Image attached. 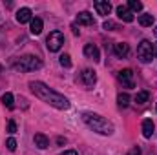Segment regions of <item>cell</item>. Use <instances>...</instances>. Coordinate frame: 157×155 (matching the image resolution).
<instances>
[{
    "label": "cell",
    "mask_w": 157,
    "mask_h": 155,
    "mask_svg": "<svg viewBox=\"0 0 157 155\" xmlns=\"http://www.w3.org/2000/svg\"><path fill=\"white\" fill-rule=\"evenodd\" d=\"M117 78L124 88H133V86H135V82H133V71H132V70H122V71H119Z\"/></svg>",
    "instance_id": "6"
},
{
    "label": "cell",
    "mask_w": 157,
    "mask_h": 155,
    "mask_svg": "<svg viewBox=\"0 0 157 155\" xmlns=\"http://www.w3.org/2000/svg\"><path fill=\"white\" fill-rule=\"evenodd\" d=\"M84 55H86L88 59L95 60V62L101 60V53H99V47H97L95 44H86V46H84Z\"/></svg>",
    "instance_id": "8"
},
{
    "label": "cell",
    "mask_w": 157,
    "mask_h": 155,
    "mask_svg": "<svg viewBox=\"0 0 157 155\" xmlns=\"http://www.w3.org/2000/svg\"><path fill=\"white\" fill-rule=\"evenodd\" d=\"M46 46L51 53H57L62 46H64V35L60 31H51L46 39Z\"/></svg>",
    "instance_id": "5"
},
{
    "label": "cell",
    "mask_w": 157,
    "mask_h": 155,
    "mask_svg": "<svg viewBox=\"0 0 157 155\" xmlns=\"http://www.w3.org/2000/svg\"><path fill=\"white\" fill-rule=\"evenodd\" d=\"M2 102H4V106H7V108H13V102H15V99H13V95H11V93H4V95H2Z\"/></svg>",
    "instance_id": "22"
},
{
    "label": "cell",
    "mask_w": 157,
    "mask_h": 155,
    "mask_svg": "<svg viewBox=\"0 0 157 155\" xmlns=\"http://www.w3.org/2000/svg\"><path fill=\"white\" fill-rule=\"evenodd\" d=\"M104 29L106 31H113V29H117V26H115V22L108 20V22H104Z\"/></svg>",
    "instance_id": "24"
},
{
    "label": "cell",
    "mask_w": 157,
    "mask_h": 155,
    "mask_svg": "<svg viewBox=\"0 0 157 155\" xmlns=\"http://www.w3.org/2000/svg\"><path fill=\"white\" fill-rule=\"evenodd\" d=\"M82 120L86 122L88 128H91L93 131L101 133V135H112L113 133V124L110 120H106L102 115H97V113H84Z\"/></svg>",
    "instance_id": "2"
},
{
    "label": "cell",
    "mask_w": 157,
    "mask_h": 155,
    "mask_svg": "<svg viewBox=\"0 0 157 155\" xmlns=\"http://www.w3.org/2000/svg\"><path fill=\"white\" fill-rule=\"evenodd\" d=\"M117 17L122 22H133V13L128 9V6H117Z\"/></svg>",
    "instance_id": "10"
},
{
    "label": "cell",
    "mask_w": 157,
    "mask_h": 155,
    "mask_svg": "<svg viewBox=\"0 0 157 155\" xmlns=\"http://www.w3.org/2000/svg\"><path fill=\"white\" fill-rule=\"evenodd\" d=\"M7 131H9V133H15V131H17V124H15V120H9V122H7Z\"/></svg>",
    "instance_id": "25"
},
{
    "label": "cell",
    "mask_w": 157,
    "mask_h": 155,
    "mask_svg": "<svg viewBox=\"0 0 157 155\" xmlns=\"http://www.w3.org/2000/svg\"><path fill=\"white\" fill-rule=\"evenodd\" d=\"M148 99H150V93H148V91H139V93L135 95V102H137V104H144Z\"/></svg>",
    "instance_id": "20"
},
{
    "label": "cell",
    "mask_w": 157,
    "mask_h": 155,
    "mask_svg": "<svg viewBox=\"0 0 157 155\" xmlns=\"http://www.w3.org/2000/svg\"><path fill=\"white\" fill-rule=\"evenodd\" d=\"M139 24H141L143 28L152 26V24H154V17H152V15H139Z\"/></svg>",
    "instance_id": "19"
},
{
    "label": "cell",
    "mask_w": 157,
    "mask_h": 155,
    "mask_svg": "<svg viewBox=\"0 0 157 155\" xmlns=\"http://www.w3.org/2000/svg\"><path fill=\"white\" fill-rule=\"evenodd\" d=\"M117 104H119V108H128V104H130V95H128V93H119Z\"/></svg>",
    "instance_id": "17"
},
{
    "label": "cell",
    "mask_w": 157,
    "mask_h": 155,
    "mask_svg": "<svg viewBox=\"0 0 157 155\" xmlns=\"http://www.w3.org/2000/svg\"><path fill=\"white\" fill-rule=\"evenodd\" d=\"M33 141H35V146H37L39 150H46V148L49 146V139H48L44 133H35Z\"/></svg>",
    "instance_id": "13"
},
{
    "label": "cell",
    "mask_w": 157,
    "mask_h": 155,
    "mask_svg": "<svg viewBox=\"0 0 157 155\" xmlns=\"http://www.w3.org/2000/svg\"><path fill=\"white\" fill-rule=\"evenodd\" d=\"M137 57H139V60H141L143 64L152 62V59H154V44H152L150 40H143V42L137 46Z\"/></svg>",
    "instance_id": "4"
},
{
    "label": "cell",
    "mask_w": 157,
    "mask_h": 155,
    "mask_svg": "<svg viewBox=\"0 0 157 155\" xmlns=\"http://www.w3.org/2000/svg\"><path fill=\"white\" fill-rule=\"evenodd\" d=\"M128 155H141V148H139V146H133V148L128 152Z\"/></svg>",
    "instance_id": "26"
},
{
    "label": "cell",
    "mask_w": 157,
    "mask_h": 155,
    "mask_svg": "<svg viewBox=\"0 0 157 155\" xmlns=\"http://www.w3.org/2000/svg\"><path fill=\"white\" fill-rule=\"evenodd\" d=\"M42 28H44V24H42V20H40L39 17L31 18V22H29V31H31L33 35H40V33H42Z\"/></svg>",
    "instance_id": "15"
},
{
    "label": "cell",
    "mask_w": 157,
    "mask_h": 155,
    "mask_svg": "<svg viewBox=\"0 0 157 155\" xmlns=\"http://www.w3.org/2000/svg\"><path fill=\"white\" fill-rule=\"evenodd\" d=\"M59 62H60V66H62V68H71V57H70V55H66V53L59 57Z\"/></svg>",
    "instance_id": "21"
},
{
    "label": "cell",
    "mask_w": 157,
    "mask_h": 155,
    "mask_svg": "<svg viewBox=\"0 0 157 155\" xmlns=\"http://www.w3.org/2000/svg\"><path fill=\"white\" fill-rule=\"evenodd\" d=\"M154 130H155V126H154V120H152V119L143 120V135H144L146 139H150V137L154 135Z\"/></svg>",
    "instance_id": "14"
},
{
    "label": "cell",
    "mask_w": 157,
    "mask_h": 155,
    "mask_svg": "<svg viewBox=\"0 0 157 155\" xmlns=\"http://www.w3.org/2000/svg\"><path fill=\"white\" fill-rule=\"evenodd\" d=\"M93 7H95V11H97L99 15H102V17L110 15V11H112V4H110L108 0H97V2L93 4Z\"/></svg>",
    "instance_id": "7"
},
{
    "label": "cell",
    "mask_w": 157,
    "mask_h": 155,
    "mask_svg": "<svg viewBox=\"0 0 157 155\" xmlns=\"http://www.w3.org/2000/svg\"><path fill=\"white\" fill-rule=\"evenodd\" d=\"M154 57H157V44H154Z\"/></svg>",
    "instance_id": "29"
},
{
    "label": "cell",
    "mask_w": 157,
    "mask_h": 155,
    "mask_svg": "<svg viewBox=\"0 0 157 155\" xmlns=\"http://www.w3.org/2000/svg\"><path fill=\"white\" fill-rule=\"evenodd\" d=\"M71 29H73V33H75V35H78V29H77V26H75V24L71 26Z\"/></svg>",
    "instance_id": "28"
},
{
    "label": "cell",
    "mask_w": 157,
    "mask_h": 155,
    "mask_svg": "<svg viewBox=\"0 0 157 155\" xmlns=\"http://www.w3.org/2000/svg\"><path fill=\"white\" fill-rule=\"evenodd\" d=\"M6 146H7V150H9V152H15V150H17V141L11 137V139H7V141H6Z\"/></svg>",
    "instance_id": "23"
},
{
    "label": "cell",
    "mask_w": 157,
    "mask_h": 155,
    "mask_svg": "<svg viewBox=\"0 0 157 155\" xmlns=\"http://www.w3.org/2000/svg\"><path fill=\"white\" fill-rule=\"evenodd\" d=\"M29 89L35 93V97H39L42 102H48L49 106H53L57 110H68L70 108V100L64 95L57 93L55 89H51L49 86H46L40 80H31L29 82Z\"/></svg>",
    "instance_id": "1"
},
{
    "label": "cell",
    "mask_w": 157,
    "mask_h": 155,
    "mask_svg": "<svg viewBox=\"0 0 157 155\" xmlns=\"http://www.w3.org/2000/svg\"><path fill=\"white\" fill-rule=\"evenodd\" d=\"M62 155H78V153L75 152V150H68V152H64Z\"/></svg>",
    "instance_id": "27"
},
{
    "label": "cell",
    "mask_w": 157,
    "mask_h": 155,
    "mask_svg": "<svg viewBox=\"0 0 157 155\" xmlns=\"http://www.w3.org/2000/svg\"><path fill=\"white\" fill-rule=\"evenodd\" d=\"M40 66H42V62H40L39 57H35V55H24V57H20L15 62V70L17 71H35V70H39Z\"/></svg>",
    "instance_id": "3"
},
{
    "label": "cell",
    "mask_w": 157,
    "mask_h": 155,
    "mask_svg": "<svg viewBox=\"0 0 157 155\" xmlns=\"http://www.w3.org/2000/svg\"><path fill=\"white\" fill-rule=\"evenodd\" d=\"M154 33H155V37H157V26H155V31H154Z\"/></svg>",
    "instance_id": "30"
},
{
    "label": "cell",
    "mask_w": 157,
    "mask_h": 155,
    "mask_svg": "<svg viewBox=\"0 0 157 155\" xmlns=\"http://www.w3.org/2000/svg\"><path fill=\"white\" fill-rule=\"evenodd\" d=\"M80 78H82V82H84L88 88H91V86L97 82V75H95V71H93V70H82Z\"/></svg>",
    "instance_id": "9"
},
{
    "label": "cell",
    "mask_w": 157,
    "mask_h": 155,
    "mask_svg": "<svg viewBox=\"0 0 157 155\" xmlns=\"http://www.w3.org/2000/svg\"><path fill=\"white\" fill-rule=\"evenodd\" d=\"M77 22L78 24H82V26H93V24H95V22H93V17H91L88 11L78 13L77 15Z\"/></svg>",
    "instance_id": "16"
},
{
    "label": "cell",
    "mask_w": 157,
    "mask_h": 155,
    "mask_svg": "<svg viewBox=\"0 0 157 155\" xmlns=\"http://www.w3.org/2000/svg\"><path fill=\"white\" fill-rule=\"evenodd\" d=\"M113 51H115V55H117L119 59H124V57H128V53H130V46H128L126 42H117L115 47H113Z\"/></svg>",
    "instance_id": "12"
},
{
    "label": "cell",
    "mask_w": 157,
    "mask_h": 155,
    "mask_svg": "<svg viewBox=\"0 0 157 155\" xmlns=\"http://www.w3.org/2000/svg\"><path fill=\"white\" fill-rule=\"evenodd\" d=\"M0 73H2V66H0Z\"/></svg>",
    "instance_id": "31"
},
{
    "label": "cell",
    "mask_w": 157,
    "mask_h": 155,
    "mask_svg": "<svg viewBox=\"0 0 157 155\" xmlns=\"http://www.w3.org/2000/svg\"><path fill=\"white\" fill-rule=\"evenodd\" d=\"M128 9H130L132 13H139V11H143V2H139V0H130V2H128Z\"/></svg>",
    "instance_id": "18"
},
{
    "label": "cell",
    "mask_w": 157,
    "mask_h": 155,
    "mask_svg": "<svg viewBox=\"0 0 157 155\" xmlns=\"http://www.w3.org/2000/svg\"><path fill=\"white\" fill-rule=\"evenodd\" d=\"M31 9L29 7H22V9H18L17 11V22H20V24H26V22H31Z\"/></svg>",
    "instance_id": "11"
}]
</instances>
